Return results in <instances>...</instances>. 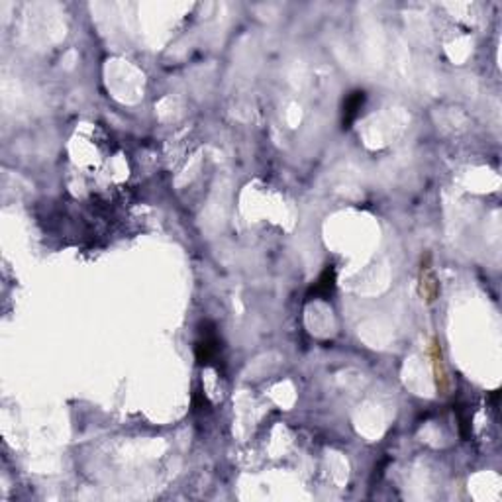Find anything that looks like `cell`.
Masks as SVG:
<instances>
[{"mask_svg":"<svg viewBox=\"0 0 502 502\" xmlns=\"http://www.w3.org/2000/svg\"><path fill=\"white\" fill-rule=\"evenodd\" d=\"M363 104V92H355L353 96H351L349 100H347V110H345V122H349L351 118H353V112L359 108Z\"/></svg>","mask_w":502,"mask_h":502,"instance_id":"1","label":"cell"}]
</instances>
